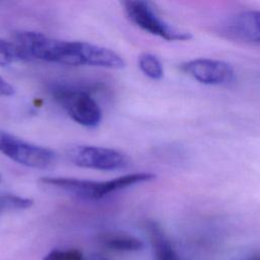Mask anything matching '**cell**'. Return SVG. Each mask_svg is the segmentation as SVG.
Here are the masks:
<instances>
[{
	"instance_id": "cell-1",
	"label": "cell",
	"mask_w": 260,
	"mask_h": 260,
	"mask_svg": "<svg viewBox=\"0 0 260 260\" xmlns=\"http://www.w3.org/2000/svg\"><path fill=\"white\" fill-rule=\"evenodd\" d=\"M20 60H42L70 66H94L121 69L123 58L111 49L80 41L49 38L41 32L20 31L14 41Z\"/></svg>"
},
{
	"instance_id": "cell-2",
	"label": "cell",
	"mask_w": 260,
	"mask_h": 260,
	"mask_svg": "<svg viewBox=\"0 0 260 260\" xmlns=\"http://www.w3.org/2000/svg\"><path fill=\"white\" fill-rule=\"evenodd\" d=\"M91 89L70 82L54 83L51 92L54 100L70 118L84 127H96L102 121V110L91 96Z\"/></svg>"
},
{
	"instance_id": "cell-3",
	"label": "cell",
	"mask_w": 260,
	"mask_h": 260,
	"mask_svg": "<svg viewBox=\"0 0 260 260\" xmlns=\"http://www.w3.org/2000/svg\"><path fill=\"white\" fill-rule=\"evenodd\" d=\"M41 181L85 200L102 199L113 192L130 187L132 184L130 177L126 175L103 182L65 177H45Z\"/></svg>"
},
{
	"instance_id": "cell-4",
	"label": "cell",
	"mask_w": 260,
	"mask_h": 260,
	"mask_svg": "<svg viewBox=\"0 0 260 260\" xmlns=\"http://www.w3.org/2000/svg\"><path fill=\"white\" fill-rule=\"evenodd\" d=\"M123 7L127 18L139 28L160 37L167 41H185L191 38L190 32L178 30L162 20L146 1H124Z\"/></svg>"
},
{
	"instance_id": "cell-5",
	"label": "cell",
	"mask_w": 260,
	"mask_h": 260,
	"mask_svg": "<svg viewBox=\"0 0 260 260\" xmlns=\"http://www.w3.org/2000/svg\"><path fill=\"white\" fill-rule=\"evenodd\" d=\"M0 152L17 164L34 169H47L56 159L53 150L24 141L3 130H0Z\"/></svg>"
},
{
	"instance_id": "cell-6",
	"label": "cell",
	"mask_w": 260,
	"mask_h": 260,
	"mask_svg": "<svg viewBox=\"0 0 260 260\" xmlns=\"http://www.w3.org/2000/svg\"><path fill=\"white\" fill-rule=\"evenodd\" d=\"M68 157L77 167L99 171L122 170L130 162L129 157L119 150L94 145L73 146Z\"/></svg>"
},
{
	"instance_id": "cell-7",
	"label": "cell",
	"mask_w": 260,
	"mask_h": 260,
	"mask_svg": "<svg viewBox=\"0 0 260 260\" xmlns=\"http://www.w3.org/2000/svg\"><path fill=\"white\" fill-rule=\"evenodd\" d=\"M180 69L195 80L208 85H221L235 78L233 67L226 62L199 58L181 64Z\"/></svg>"
},
{
	"instance_id": "cell-8",
	"label": "cell",
	"mask_w": 260,
	"mask_h": 260,
	"mask_svg": "<svg viewBox=\"0 0 260 260\" xmlns=\"http://www.w3.org/2000/svg\"><path fill=\"white\" fill-rule=\"evenodd\" d=\"M230 36L249 43H260V11L247 10L236 15L228 24Z\"/></svg>"
},
{
	"instance_id": "cell-9",
	"label": "cell",
	"mask_w": 260,
	"mask_h": 260,
	"mask_svg": "<svg viewBox=\"0 0 260 260\" xmlns=\"http://www.w3.org/2000/svg\"><path fill=\"white\" fill-rule=\"evenodd\" d=\"M146 230L152 248L153 260H182L155 222H147Z\"/></svg>"
},
{
	"instance_id": "cell-10",
	"label": "cell",
	"mask_w": 260,
	"mask_h": 260,
	"mask_svg": "<svg viewBox=\"0 0 260 260\" xmlns=\"http://www.w3.org/2000/svg\"><path fill=\"white\" fill-rule=\"evenodd\" d=\"M100 241L104 246L117 251L134 252L143 248V243L139 239L129 234L119 232L105 233L101 235Z\"/></svg>"
},
{
	"instance_id": "cell-11",
	"label": "cell",
	"mask_w": 260,
	"mask_h": 260,
	"mask_svg": "<svg viewBox=\"0 0 260 260\" xmlns=\"http://www.w3.org/2000/svg\"><path fill=\"white\" fill-rule=\"evenodd\" d=\"M138 66L144 75L158 80L164 75V68L158 58L149 53H143L138 58Z\"/></svg>"
},
{
	"instance_id": "cell-12",
	"label": "cell",
	"mask_w": 260,
	"mask_h": 260,
	"mask_svg": "<svg viewBox=\"0 0 260 260\" xmlns=\"http://www.w3.org/2000/svg\"><path fill=\"white\" fill-rule=\"evenodd\" d=\"M32 204L34 201L26 197L7 193L0 194V216L6 212L29 208Z\"/></svg>"
},
{
	"instance_id": "cell-13",
	"label": "cell",
	"mask_w": 260,
	"mask_h": 260,
	"mask_svg": "<svg viewBox=\"0 0 260 260\" xmlns=\"http://www.w3.org/2000/svg\"><path fill=\"white\" fill-rule=\"evenodd\" d=\"M16 61H20V56L14 43L0 39V66H7Z\"/></svg>"
},
{
	"instance_id": "cell-14",
	"label": "cell",
	"mask_w": 260,
	"mask_h": 260,
	"mask_svg": "<svg viewBox=\"0 0 260 260\" xmlns=\"http://www.w3.org/2000/svg\"><path fill=\"white\" fill-rule=\"evenodd\" d=\"M43 260H86L83 254L74 249L70 250H53L48 253Z\"/></svg>"
},
{
	"instance_id": "cell-15",
	"label": "cell",
	"mask_w": 260,
	"mask_h": 260,
	"mask_svg": "<svg viewBox=\"0 0 260 260\" xmlns=\"http://www.w3.org/2000/svg\"><path fill=\"white\" fill-rule=\"evenodd\" d=\"M14 93V87L0 76V96H9Z\"/></svg>"
},
{
	"instance_id": "cell-16",
	"label": "cell",
	"mask_w": 260,
	"mask_h": 260,
	"mask_svg": "<svg viewBox=\"0 0 260 260\" xmlns=\"http://www.w3.org/2000/svg\"><path fill=\"white\" fill-rule=\"evenodd\" d=\"M88 260H109V259L103 255H92Z\"/></svg>"
},
{
	"instance_id": "cell-17",
	"label": "cell",
	"mask_w": 260,
	"mask_h": 260,
	"mask_svg": "<svg viewBox=\"0 0 260 260\" xmlns=\"http://www.w3.org/2000/svg\"><path fill=\"white\" fill-rule=\"evenodd\" d=\"M254 260H260V259H254Z\"/></svg>"
},
{
	"instance_id": "cell-18",
	"label": "cell",
	"mask_w": 260,
	"mask_h": 260,
	"mask_svg": "<svg viewBox=\"0 0 260 260\" xmlns=\"http://www.w3.org/2000/svg\"><path fill=\"white\" fill-rule=\"evenodd\" d=\"M0 181H1V176H0Z\"/></svg>"
}]
</instances>
